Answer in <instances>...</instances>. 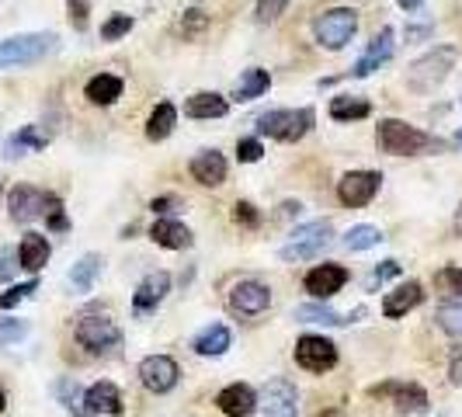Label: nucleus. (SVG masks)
Instances as JSON below:
<instances>
[{
  "mask_svg": "<svg viewBox=\"0 0 462 417\" xmlns=\"http://www.w3.org/2000/svg\"><path fill=\"white\" fill-rule=\"evenodd\" d=\"M375 139H379V150L390 153V157H420V153L441 150V143L431 133L407 125L400 118H383L379 129H375Z\"/></svg>",
  "mask_w": 462,
  "mask_h": 417,
  "instance_id": "nucleus-1",
  "label": "nucleus"
},
{
  "mask_svg": "<svg viewBox=\"0 0 462 417\" xmlns=\"http://www.w3.org/2000/svg\"><path fill=\"white\" fill-rule=\"evenodd\" d=\"M456 60H459V46H435L407 67V88L414 94H431L456 70Z\"/></svg>",
  "mask_w": 462,
  "mask_h": 417,
  "instance_id": "nucleus-2",
  "label": "nucleus"
},
{
  "mask_svg": "<svg viewBox=\"0 0 462 417\" xmlns=\"http://www.w3.org/2000/svg\"><path fill=\"white\" fill-rule=\"evenodd\" d=\"M56 46H60V39L52 32H24V35L0 39V70L32 67V63L46 60L49 52H56Z\"/></svg>",
  "mask_w": 462,
  "mask_h": 417,
  "instance_id": "nucleus-3",
  "label": "nucleus"
},
{
  "mask_svg": "<svg viewBox=\"0 0 462 417\" xmlns=\"http://www.w3.org/2000/svg\"><path fill=\"white\" fill-rule=\"evenodd\" d=\"M355 32H358L355 7H330V11L313 18V39H317V46L330 49V52H341L355 39Z\"/></svg>",
  "mask_w": 462,
  "mask_h": 417,
  "instance_id": "nucleus-4",
  "label": "nucleus"
},
{
  "mask_svg": "<svg viewBox=\"0 0 462 417\" xmlns=\"http://www.w3.org/2000/svg\"><path fill=\"white\" fill-rule=\"evenodd\" d=\"M313 108H275L257 118V133L278 143H300L313 129Z\"/></svg>",
  "mask_w": 462,
  "mask_h": 417,
  "instance_id": "nucleus-5",
  "label": "nucleus"
},
{
  "mask_svg": "<svg viewBox=\"0 0 462 417\" xmlns=\"http://www.w3.org/2000/svg\"><path fill=\"white\" fill-rule=\"evenodd\" d=\"M334 240V227L330 219H317V223H302L289 233V244L278 251L282 261H310V257L324 255V247Z\"/></svg>",
  "mask_w": 462,
  "mask_h": 417,
  "instance_id": "nucleus-6",
  "label": "nucleus"
},
{
  "mask_svg": "<svg viewBox=\"0 0 462 417\" xmlns=\"http://www.w3.org/2000/svg\"><path fill=\"white\" fill-rule=\"evenodd\" d=\"M73 334H77V341L94 351V355H101V351H112V348L122 345V330L112 317H105V313H88V317H80L77 327H73Z\"/></svg>",
  "mask_w": 462,
  "mask_h": 417,
  "instance_id": "nucleus-7",
  "label": "nucleus"
},
{
  "mask_svg": "<svg viewBox=\"0 0 462 417\" xmlns=\"http://www.w3.org/2000/svg\"><path fill=\"white\" fill-rule=\"evenodd\" d=\"M296 366L313 375H324L337 366V345L327 341L324 334H302L296 341Z\"/></svg>",
  "mask_w": 462,
  "mask_h": 417,
  "instance_id": "nucleus-8",
  "label": "nucleus"
},
{
  "mask_svg": "<svg viewBox=\"0 0 462 417\" xmlns=\"http://www.w3.org/2000/svg\"><path fill=\"white\" fill-rule=\"evenodd\" d=\"M372 396H393L396 414L400 417H424L428 414V394L420 383H383V386H372Z\"/></svg>",
  "mask_w": 462,
  "mask_h": 417,
  "instance_id": "nucleus-9",
  "label": "nucleus"
},
{
  "mask_svg": "<svg viewBox=\"0 0 462 417\" xmlns=\"http://www.w3.org/2000/svg\"><path fill=\"white\" fill-rule=\"evenodd\" d=\"M49 191L35 185H14L7 191V212H11V219L14 223H35V219H42L46 216V206H49Z\"/></svg>",
  "mask_w": 462,
  "mask_h": 417,
  "instance_id": "nucleus-10",
  "label": "nucleus"
},
{
  "mask_svg": "<svg viewBox=\"0 0 462 417\" xmlns=\"http://www.w3.org/2000/svg\"><path fill=\"white\" fill-rule=\"evenodd\" d=\"M261 417H300V394L289 379H268L261 390Z\"/></svg>",
  "mask_w": 462,
  "mask_h": 417,
  "instance_id": "nucleus-11",
  "label": "nucleus"
},
{
  "mask_svg": "<svg viewBox=\"0 0 462 417\" xmlns=\"http://www.w3.org/2000/svg\"><path fill=\"white\" fill-rule=\"evenodd\" d=\"M178 362L171 355H146L139 362V383L150 390V394H171L178 386Z\"/></svg>",
  "mask_w": 462,
  "mask_h": 417,
  "instance_id": "nucleus-12",
  "label": "nucleus"
},
{
  "mask_svg": "<svg viewBox=\"0 0 462 417\" xmlns=\"http://www.w3.org/2000/svg\"><path fill=\"white\" fill-rule=\"evenodd\" d=\"M379 185H383V178L375 171H347L345 178L337 181V199L347 208H362L379 195Z\"/></svg>",
  "mask_w": 462,
  "mask_h": 417,
  "instance_id": "nucleus-13",
  "label": "nucleus"
},
{
  "mask_svg": "<svg viewBox=\"0 0 462 417\" xmlns=\"http://www.w3.org/2000/svg\"><path fill=\"white\" fill-rule=\"evenodd\" d=\"M347 268L345 264H334V261H324V264H317V268H310L306 278H302V285H306V292L313 296V300H330V296H337L341 289L347 285Z\"/></svg>",
  "mask_w": 462,
  "mask_h": 417,
  "instance_id": "nucleus-14",
  "label": "nucleus"
},
{
  "mask_svg": "<svg viewBox=\"0 0 462 417\" xmlns=\"http://www.w3.org/2000/svg\"><path fill=\"white\" fill-rule=\"evenodd\" d=\"M230 306L233 313H240V317H257V313H264L272 306V289L254 282V278L236 282L230 292Z\"/></svg>",
  "mask_w": 462,
  "mask_h": 417,
  "instance_id": "nucleus-15",
  "label": "nucleus"
},
{
  "mask_svg": "<svg viewBox=\"0 0 462 417\" xmlns=\"http://www.w3.org/2000/svg\"><path fill=\"white\" fill-rule=\"evenodd\" d=\"M84 411L88 417H122V394L116 383L101 379L84 390Z\"/></svg>",
  "mask_w": 462,
  "mask_h": 417,
  "instance_id": "nucleus-16",
  "label": "nucleus"
},
{
  "mask_svg": "<svg viewBox=\"0 0 462 417\" xmlns=\"http://www.w3.org/2000/svg\"><path fill=\"white\" fill-rule=\"evenodd\" d=\"M167 292H171V275H167V272H150V275L136 285V296H133V313H136V317L153 313V310L163 302V296H167Z\"/></svg>",
  "mask_w": 462,
  "mask_h": 417,
  "instance_id": "nucleus-17",
  "label": "nucleus"
},
{
  "mask_svg": "<svg viewBox=\"0 0 462 417\" xmlns=\"http://www.w3.org/2000/svg\"><path fill=\"white\" fill-rule=\"evenodd\" d=\"M390 56H393V28H383L369 42V49L358 56V63L351 67V77H372L383 63H390Z\"/></svg>",
  "mask_w": 462,
  "mask_h": 417,
  "instance_id": "nucleus-18",
  "label": "nucleus"
},
{
  "mask_svg": "<svg viewBox=\"0 0 462 417\" xmlns=\"http://www.w3.org/2000/svg\"><path fill=\"white\" fill-rule=\"evenodd\" d=\"M216 407L226 417H251L257 411V394L247 383H230L226 390H219Z\"/></svg>",
  "mask_w": 462,
  "mask_h": 417,
  "instance_id": "nucleus-19",
  "label": "nucleus"
},
{
  "mask_svg": "<svg viewBox=\"0 0 462 417\" xmlns=\"http://www.w3.org/2000/svg\"><path fill=\"white\" fill-rule=\"evenodd\" d=\"M292 317H296L300 324L345 327V324H355L358 317H365V310H355V313H337V310H330V306H320V302H306V306H296V310H292Z\"/></svg>",
  "mask_w": 462,
  "mask_h": 417,
  "instance_id": "nucleus-20",
  "label": "nucleus"
},
{
  "mask_svg": "<svg viewBox=\"0 0 462 417\" xmlns=\"http://www.w3.org/2000/svg\"><path fill=\"white\" fill-rule=\"evenodd\" d=\"M191 178L206 188H219L226 181V157L219 150H202L191 161Z\"/></svg>",
  "mask_w": 462,
  "mask_h": 417,
  "instance_id": "nucleus-21",
  "label": "nucleus"
},
{
  "mask_svg": "<svg viewBox=\"0 0 462 417\" xmlns=\"http://www.w3.org/2000/svg\"><path fill=\"white\" fill-rule=\"evenodd\" d=\"M424 300V289H420V282H403V285H396L393 292H386V300H383V317H407L414 306H420Z\"/></svg>",
  "mask_w": 462,
  "mask_h": 417,
  "instance_id": "nucleus-22",
  "label": "nucleus"
},
{
  "mask_svg": "<svg viewBox=\"0 0 462 417\" xmlns=\"http://www.w3.org/2000/svg\"><path fill=\"white\" fill-rule=\"evenodd\" d=\"M150 240L167 247V251H188V247L195 244L191 230H188L185 223H178V219H157V223L150 227Z\"/></svg>",
  "mask_w": 462,
  "mask_h": 417,
  "instance_id": "nucleus-23",
  "label": "nucleus"
},
{
  "mask_svg": "<svg viewBox=\"0 0 462 417\" xmlns=\"http://www.w3.org/2000/svg\"><path fill=\"white\" fill-rule=\"evenodd\" d=\"M233 345V334L226 324H208L202 327L199 334H195V355H202V358H219V355H226V348Z\"/></svg>",
  "mask_w": 462,
  "mask_h": 417,
  "instance_id": "nucleus-24",
  "label": "nucleus"
},
{
  "mask_svg": "<svg viewBox=\"0 0 462 417\" xmlns=\"http://www.w3.org/2000/svg\"><path fill=\"white\" fill-rule=\"evenodd\" d=\"M49 146V133H42L39 125H22L14 136L7 139L4 146V157H24V153H35V150H46Z\"/></svg>",
  "mask_w": 462,
  "mask_h": 417,
  "instance_id": "nucleus-25",
  "label": "nucleus"
},
{
  "mask_svg": "<svg viewBox=\"0 0 462 417\" xmlns=\"http://www.w3.org/2000/svg\"><path fill=\"white\" fill-rule=\"evenodd\" d=\"M230 112V101L223 94L216 91H202V94H191L185 101V116L188 118H223Z\"/></svg>",
  "mask_w": 462,
  "mask_h": 417,
  "instance_id": "nucleus-26",
  "label": "nucleus"
},
{
  "mask_svg": "<svg viewBox=\"0 0 462 417\" xmlns=\"http://www.w3.org/2000/svg\"><path fill=\"white\" fill-rule=\"evenodd\" d=\"M49 255H52V247H49V240L42 233H24L22 247H18V264H22L24 272L46 268Z\"/></svg>",
  "mask_w": 462,
  "mask_h": 417,
  "instance_id": "nucleus-27",
  "label": "nucleus"
},
{
  "mask_svg": "<svg viewBox=\"0 0 462 417\" xmlns=\"http://www.w3.org/2000/svg\"><path fill=\"white\" fill-rule=\"evenodd\" d=\"M122 91H125V84H122V77H116V73H97V77L88 80V88H84L91 105H116L118 97H122Z\"/></svg>",
  "mask_w": 462,
  "mask_h": 417,
  "instance_id": "nucleus-28",
  "label": "nucleus"
},
{
  "mask_svg": "<svg viewBox=\"0 0 462 417\" xmlns=\"http://www.w3.org/2000/svg\"><path fill=\"white\" fill-rule=\"evenodd\" d=\"M272 88V73L261 67H251L240 73V80H236V88H233V101H254L261 94Z\"/></svg>",
  "mask_w": 462,
  "mask_h": 417,
  "instance_id": "nucleus-29",
  "label": "nucleus"
},
{
  "mask_svg": "<svg viewBox=\"0 0 462 417\" xmlns=\"http://www.w3.org/2000/svg\"><path fill=\"white\" fill-rule=\"evenodd\" d=\"M372 105L365 97H355V94H337L330 97V118L334 122H358V118H369Z\"/></svg>",
  "mask_w": 462,
  "mask_h": 417,
  "instance_id": "nucleus-30",
  "label": "nucleus"
},
{
  "mask_svg": "<svg viewBox=\"0 0 462 417\" xmlns=\"http://www.w3.org/2000/svg\"><path fill=\"white\" fill-rule=\"evenodd\" d=\"M174 125H178V108L171 105V101H161L153 112H150V122H146V139L150 143H161L174 133Z\"/></svg>",
  "mask_w": 462,
  "mask_h": 417,
  "instance_id": "nucleus-31",
  "label": "nucleus"
},
{
  "mask_svg": "<svg viewBox=\"0 0 462 417\" xmlns=\"http://www.w3.org/2000/svg\"><path fill=\"white\" fill-rule=\"evenodd\" d=\"M101 255H84L73 268H69V285L77 289V292H91L97 275H101Z\"/></svg>",
  "mask_w": 462,
  "mask_h": 417,
  "instance_id": "nucleus-32",
  "label": "nucleus"
},
{
  "mask_svg": "<svg viewBox=\"0 0 462 417\" xmlns=\"http://www.w3.org/2000/svg\"><path fill=\"white\" fill-rule=\"evenodd\" d=\"M341 244H345V251L358 255V251H369V247H375V244H383V230H379V227H369V223H362V227H351V230L341 236Z\"/></svg>",
  "mask_w": 462,
  "mask_h": 417,
  "instance_id": "nucleus-33",
  "label": "nucleus"
},
{
  "mask_svg": "<svg viewBox=\"0 0 462 417\" xmlns=\"http://www.w3.org/2000/svg\"><path fill=\"white\" fill-rule=\"evenodd\" d=\"M56 396H60V403L67 407L73 417H88V411H84V386L77 383V379H60L56 386Z\"/></svg>",
  "mask_w": 462,
  "mask_h": 417,
  "instance_id": "nucleus-34",
  "label": "nucleus"
},
{
  "mask_svg": "<svg viewBox=\"0 0 462 417\" xmlns=\"http://www.w3.org/2000/svg\"><path fill=\"white\" fill-rule=\"evenodd\" d=\"M435 320H439V327L448 338H462V296H452V300L441 302Z\"/></svg>",
  "mask_w": 462,
  "mask_h": 417,
  "instance_id": "nucleus-35",
  "label": "nucleus"
},
{
  "mask_svg": "<svg viewBox=\"0 0 462 417\" xmlns=\"http://www.w3.org/2000/svg\"><path fill=\"white\" fill-rule=\"evenodd\" d=\"M174 32H178L181 39H202L208 32V14H202L199 7H191V11H185V14L178 18Z\"/></svg>",
  "mask_w": 462,
  "mask_h": 417,
  "instance_id": "nucleus-36",
  "label": "nucleus"
},
{
  "mask_svg": "<svg viewBox=\"0 0 462 417\" xmlns=\"http://www.w3.org/2000/svg\"><path fill=\"white\" fill-rule=\"evenodd\" d=\"M28 338V320L22 317H0V348H11Z\"/></svg>",
  "mask_w": 462,
  "mask_h": 417,
  "instance_id": "nucleus-37",
  "label": "nucleus"
},
{
  "mask_svg": "<svg viewBox=\"0 0 462 417\" xmlns=\"http://www.w3.org/2000/svg\"><path fill=\"white\" fill-rule=\"evenodd\" d=\"M133 24H136L133 14H112L108 22L101 24V39H105V42H118L122 35H129V32H133Z\"/></svg>",
  "mask_w": 462,
  "mask_h": 417,
  "instance_id": "nucleus-38",
  "label": "nucleus"
},
{
  "mask_svg": "<svg viewBox=\"0 0 462 417\" xmlns=\"http://www.w3.org/2000/svg\"><path fill=\"white\" fill-rule=\"evenodd\" d=\"M435 285H439L441 292L462 296V268L459 264H445L441 272H435Z\"/></svg>",
  "mask_w": 462,
  "mask_h": 417,
  "instance_id": "nucleus-39",
  "label": "nucleus"
},
{
  "mask_svg": "<svg viewBox=\"0 0 462 417\" xmlns=\"http://www.w3.org/2000/svg\"><path fill=\"white\" fill-rule=\"evenodd\" d=\"M35 289H39V282H35V278H32V282H22V285H11L7 292H0V310H11V306H18V302L28 300Z\"/></svg>",
  "mask_w": 462,
  "mask_h": 417,
  "instance_id": "nucleus-40",
  "label": "nucleus"
},
{
  "mask_svg": "<svg viewBox=\"0 0 462 417\" xmlns=\"http://www.w3.org/2000/svg\"><path fill=\"white\" fill-rule=\"evenodd\" d=\"M285 7H289V0H257L254 18L261 24H272V22H278V18L285 14Z\"/></svg>",
  "mask_w": 462,
  "mask_h": 417,
  "instance_id": "nucleus-41",
  "label": "nucleus"
},
{
  "mask_svg": "<svg viewBox=\"0 0 462 417\" xmlns=\"http://www.w3.org/2000/svg\"><path fill=\"white\" fill-rule=\"evenodd\" d=\"M396 275H400V261H383V264H379V268L365 278V289H369V292H375L383 282H390V278H396Z\"/></svg>",
  "mask_w": 462,
  "mask_h": 417,
  "instance_id": "nucleus-42",
  "label": "nucleus"
},
{
  "mask_svg": "<svg viewBox=\"0 0 462 417\" xmlns=\"http://www.w3.org/2000/svg\"><path fill=\"white\" fill-rule=\"evenodd\" d=\"M261 157H264L261 139L247 136V139H240V143H236V161H240V163H257Z\"/></svg>",
  "mask_w": 462,
  "mask_h": 417,
  "instance_id": "nucleus-43",
  "label": "nucleus"
},
{
  "mask_svg": "<svg viewBox=\"0 0 462 417\" xmlns=\"http://www.w3.org/2000/svg\"><path fill=\"white\" fill-rule=\"evenodd\" d=\"M46 219H49V230H56V233L69 230V219H67V212H63V202H60L56 195L49 199V206H46Z\"/></svg>",
  "mask_w": 462,
  "mask_h": 417,
  "instance_id": "nucleus-44",
  "label": "nucleus"
},
{
  "mask_svg": "<svg viewBox=\"0 0 462 417\" xmlns=\"http://www.w3.org/2000/svg\"><path fill=\"white\" fill-rule=\"evenodd\" d=\"M233 219H236L240 227H247V230L261 227V212H257L251 202H236V206H233Z\"/></svg>",
  "mask_w": 462,
  "mask_h": 417,
  "instance_id": "nucleus-45",
  "label": "nucleus"
},
{
  "mask_svg": "<svg viewBox=\"0 0 462 417\" xmlns=\"http://www.w3.org/2000/svg\"><path fill=\"white\" fill-rule=\"evenodd\" d=\"M18 251L14 247H0V282H11L14 272H18Z\"/></svg>",
  "mask_w": 462,
  "mask_h": 417,
  "instance_id": "nucleus-46",
  "label": "nucleus"
},
{
  "mask_svg": "<svg viewBox=\"0 0 462 417\" xmlns=\"http://www.w3.org/2000/svg\"><path fill=\"white\" fill-rule=\"evenodd\" d=\"M67 11H69V22L73 28H88V0H67Z\"/></svg>",
  "mask_w": 462,
  "mask_h": 417,
  "instance_id": "nucleus-47",
  "label": "nucleus"
},
{
  "mask_svg": "<svg viewBox=\"0 0 462 417\" xmlns=\"http://www.w3.org/2000/svg\"><path fill=\"white\" fill-rule=\"evenodd\" d=\"M150 208H153L157 216H167V212H178V208H185V202H181L178 195H157V199L150 202Z\"/></svg>",
  "mask_w": 462,
  "mask_h": 417,
  "instance_id": "nucleus-48",
  "label": "nucleus"
},
{
  "mask_svg": "<svg viewBox=\"0 0 462 417\" xmlns=\"http://www.w3.org/2000/svg\"><path fill=\"white\" fill-rule=\"evenodd\" d=\"M448 383H452V386H462V351L459 348L452 351V362H448Z\"/></svg>",
  "mask_w": 462,
  "mask_h": 417,
  "instance_id": "nucleus-49",
  "label": "nucleus"
},
{
  "mask_svg": "<svg viewBox=\"0 0 462 417\" xmlns=\"http://www.w3.org/2000/svg\"><path fill=\"white\" fill-rule=\"evenodd\" d=\"M400 7L403 11H417V7H424V0H400Z\"/></svg>",
  "mask_w": 462,
  "mask_h": 417,
  "instance_id": "nucleus-50",
  "label": "nucleus"
},
{
  "mask_svg": "<svg viewBox=\"0 0 462 417\" xmlns=\"http://www.w3.org/2000/svg\"><path fill=\"white\" fill-rule=\"evenodd\" d=\"M4 407H7V396H4V390H0V411H4Z\"/></svg>",
  "mask_w": 462,
  "mask_h": 417,
  "instance_id": "nucleus-51",
  "label": "nucleus"
},
{
  "mask_svg": "<svg viewBox=\"0 0 462 417\" xmlns=\"http://www.w3.org/2000/svg\"><path fill=\"white\" fill-rule=\"evenodd\" d=\"M456 227L462 230V206H459V216H456Z\"/></svg>",
  "mask_w": 462,
  "mask_h": 417,
  "instance_id": "nucleus-52",
  "label": "nucleus"
},
{
  "mask_svg": "<svg viewBox=\"0 0 462 417\" xmlns=\"http://www.w3.org/2000/svg\"><path fill=\"white\" fill-rule=\"evenodd\" d=\"M324 417H341V411H327Z\"/></svg>",
  "mask_w": 462,
  "mask_h": 417,
  "instance_id": "nucleus-53",
  "label": "nucleus"
},
{
  "mask_svg": "<svg viewBox=\"0 0 462 417\" xmlns=\"http://www.w3.org/2000/svg\"><path fill=\"white\" fill-rule=\"evenodd\" d=\"M456 143H459V146H462V129H459V133H456Z\"/></svg>",
  "mask_w": 462,
  "mask_h": 417,
  "instance_id": "nucleus-54",
  "label": "nucleus"
}]
</instances>
